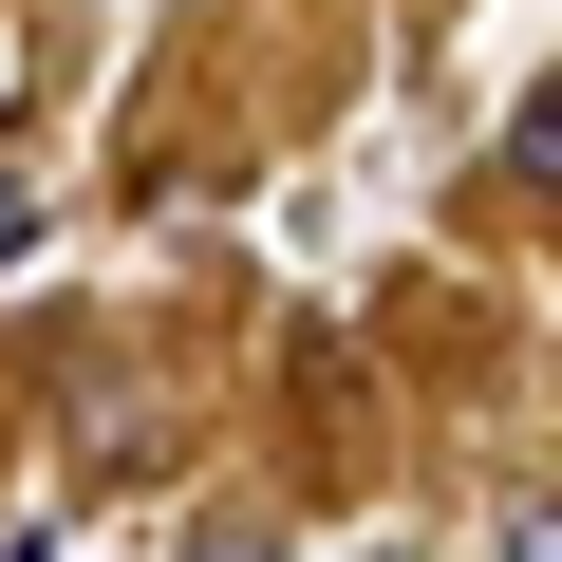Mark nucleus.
<instances>
[{
  "instance_id": "f257e3e1",
  "label": "nucleus",
  "mask_w": 562,
  "mask_h": 562,
  "mask_svg": "<svg viewBox=\"0 0 562 562\" xmlns=\"http://www.w3.org/2000/svg\"><path fill=\"white\" fill-rule=\"evenodd\" d=\"M487 562H562V525H543V487H525V506L487 525Z\"/></svg>"
},
{
  "instance_id": "f03ea898",
  "label": "nucleus",
  "mask_w": 562,
  "mask_h": 562,
  "mask_svg": "<svg viewBox=\"0 0 562 562\" xmlns=\"http://www.w3.org/2000/svg\"><path fill=\"white\" fill-rule=\"evenodd\" d=\"M20 244H38V188H20V169H0V262H20Z\"/></svg>"
},
{
  "instance_id": "7ed1b4c3",
  "label": "nucleus",
  "mask_w": 562,
  "mask_h": 562,
  "mask_svg": "<svg viewBox=\"0 0 562 562\" xmlns=\"http://www.w3.org/2000/svg\"><path fill=\"white\" fill-rule=\"evenodd\" d=\"M188 562H281V543H262V525H206V543H188Z\"/></svg>"
}]
</instances>
